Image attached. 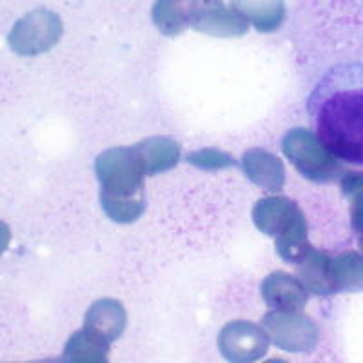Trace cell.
I'll list each match as a JSON object with an SVG mask.
<instances>
[{
  "label": "cell",
  "mask_w": 363,
  "mask_h": 363,
  "mask_svg": "<svg viewBox=\"0 0 363 363\" xmlns=\"http://www.w3.org/2000/svg\"><path fill=\"white\" fill-rule=\"evenodd\" d=\"M262 327L285 352H309L318 343V325L303 311H269L262 318Z\"/></svg>",
  "instance_id": "obj_6"
},
{
  "label": "cell",
  "mask_w": 363,
  "mask_h": 363,
  "mask_svg": "<svg viewBox=\"0 0 363 363\" xmlns=\"http://www.w3.org/2000/svg\"><path fill=\"white\" fill-rule=\"evenodd\" d=\"M26 363H62V359H58V358H44V359H35V362H26Z\"/></svg>",
  "instance_id": "obj_20"
},
{
  "label": "cell",
  "mask_w": 363,
  "mask_h": 363,
  "mask_svg": "<svg viewBox=\"0 0 363 363\" xmlns=\"http://www.w3.org/2000/svg\"><path fill=\"white\" fill-rule=\"evenodd\" d=\"M191 28L216 38L244 37L249 24L223 0H194Z\"/></svg>",
  "instance_id": "obj_8"
},
{
  "label": "cell",
  "mask_w": 363,
  "mask_h": 363,
  "mask_svg": "<svg viewBox=\"0 0 363 363\" xmlns=\"http://www.w3.org/2000/svg\"><path fill=\"white\" fill-rule=\"evenodd\" d=\"M194 0H155L151 18L165 37H177L191 28Z\"/></svg>",
  "instance_id": "obj_14"
},
{
  "label": "cell",
  "mask_w": 363,
  "mask_h": 363,
  "mask_svg": "<svg viewBox=\"0 0 363 363\" xmlns=\"http://www.w3.org/2000/svg\"><path fill=\"white\" fill-rule=\"evenodd\" d=\"M269 335L258 323L235 320L218 333V351L231 363H255L269 351Z\"/></svg>",
  "instance_id": "obj_7"
},
{
  "label": "cell",
  "mask_w": 363,
  "mask_h": 363,
  "mask_svg": "<svg viewBox=\"0 0 363 363\" xmlns=\"http://www.w3.org/2000/svg\"><path fill=\"white\" fill-rule=\"evenodd\" d=\"M109 343L102 342L82 327L67 340L62 363H109Z\"/></svg>",
  "instance_id": "obj_16"
},
{
  "label": "cell",
  "mask_w": 363,
  "mask_h": 363,
  "mask_svg": "<svg viewBox=\"0 0 363 363\" xmlns=\"http://www.w3.org/2000/svg\"><path fill=\"white\" fill-rule=\"evenodd\" d=\"M318 138L338 160L363 165V66L330 71L309 100Z\"/></svg>",
  "instance_id": "obj_1"
},
{
  "label": "cell",
  "mask_w": 363,
  "mask_h": 363,
  "mask_svg": "<svg viewBox=\"0 0 363 363\" xmlns=\"http://www.w3.org/2000/svg\"><path fill=\"white\" fill-rule=\"evenodd\" d=\"M100 206L109 220L129 225L145 211V171L135 145L106 149L95 160Z\"/></svg>",
  "instance_id": "obj_2"
},
{
  "label": "cell",
  "mask_w": 363,
  "mask_h": 363,
  "mask_svg": "<svg viewBox=\"0 0 363 363\" xmlns=\"http://www.w3.org/2000/svg\"><path fill=\"white\" fill-rule=\"evenodd\" d=\"M9 242H11V229L8 223L0 220V255H4L6 249L9 247Z\"/></svg>",
  "instance_id": "obj_19"
},
{
  "label": "cell",
  "mask_w": 363,
  "mask_h": 363,
  "mask_svg": "<svg viewBox=\"0 0 363 363\" xmlns=\"http://www.w3.org/2000/svg\"><path fill=\"white\" fill-rule=\"evenodd\" d=\"M125 325H128L125 307L115 298H100L95 303H91L84 318V329L109 345L124 335Z\"/></svg>",
  "instance_id": "obj_10"
},
{
  "label": "cell",
  "mask_w": 363,
  "mask_h": 363,
  "mask_svg": "<svg viewBox=\"0 0 363 363\" xmlns=\"http://www.w3.org/2000/svg\"><path fill=\"white\" fill-rule=\"evenodd\" d=\"M342 191L351 202L352 231L363 249V173H347L342 178Z\"/></svg>",
  "instance_id": "obj_17"
},
{
  "label": "cell",
  "mask_w": 363,
  "mask_h": 363,
  "mask_svg": "<svg viewBox=\"0 0 363 363\" xmlns=\"http://www.w3.org/2000/svg\"><path fill=\"white\" fill-rule=\"evenodd\" d=\"M264 363H289V362H285V359L281 358H271V359H265Z\"/></svg>",
  "instance_id": "obj_21"
},
{
  "label": "cell",
  "mask_w": 363,
  "mask_h": 363,
  "mask_svg": "<svg viewBox=\"0 0 363 363\" xmlns=\"http://www.w3.org/2000/svg\"><path fill=\"white\" fill-rule=\"evenodd\" d=\"M256 229L274 238V249L281 260L298 265L311 252L306 215L287 196L272 194L260 199L252 207Z\"/></svg>",
  "instance_id": "obj_3"
},
{
  "label": "cell",
  "mask_w": 363,
  "mask_h": 363,
  "mask_svg": "<svg viewBox=\"0 0 363 363\" xmlns=\"http://www.w3.org/2000/svg\"><path fill=\"white\" fill-rule=\"evenodd\" d=\"M281 153L294 165V169L309 182L325 184L340 174V162L314 131L293 128L281 138Z\"/></svg>",
  "instance_id": "obj_4"
},
{
  "label": "cell",
  "mask_w": 363,
  "mask_h": 363,
  "mask_svg": "<svg viewBox=\"0 0 363 363\" xmlns=\"http://www.w3.org/2000/svg\"><path fill=\"white\" fill-rule=\"evenodd\" d=\"M62 33V18L55 11L38 8L15 22L8 35V44L21 57H37L53 50Z\"/></svg>",
  "instance_id": "obj_5"
},
{
  "label": "cell",
  "mask_w": 363,
  "mask_h": 363,
  "mask_svg": "<svg viewBox=\"0 0 363 363\" xmlns=\"http://www.w3.org/2000/svg\"><path fill=\"white\" fill-rule=\"evenodd\" d=\"M262 300L271 311H303L309 301V291L300 278L285 271H274L264 278Z\"/></svg>",
  "instance_id": "obj_9"
},
{
  "label": "cell",
  "mask_w": 363,
  "mask_h": 363,
  "mask_svg": "<svg viewBox=\"0 0 363 363\" xmlns=\"http://www.w3.org/2000/svg\"><path fill=\"white\" fill-rule=\"evenodd\" d=\"M242 171L245 177L258 186L260 189L280 193L285 186V167L280 157L269 153L265 149H249L245 151L242 160Z\"/></svg>",
  "instance_id": "obj_11"
},
{
  "label": "cell",
  "mask_w": 363,
  "mask_h": 363,
  "mask_svg": "<svg viewBox=\"0 0 363 363\" xmlns=\"http://www.w3.org/2000/svg\"><path fill=\"white\" fill-rule=\"evenodd\" d=\"M231 8L260 33L280 29L287 15L285 0H231Z\"/></svg>",
  "instance_id": "obj_13"
},
{
  "label": "cell",
  "mask_w": 363,
  "mask_h": 363,
  "mask_svg": "<svg viewBox=\"0 0 363 363\" xmlns=\"http://www.w3.org/2000/svg\"><path fill=\"white\" fill-rule=\"evenodd\" d=\"M136 153L144 165L145 177L174 169L182 158V147L171 136H153L135 144Z\"/></svg>",
  "instance_id": "obj_12"
},
{
  "label": "cell",
  "mask_w": 363,
  "mask_h": 363,
  "mask_svg": "<svg viewBox=\"0 0 363 363\" xmlns=\"http://www.w3.org/2000/svg\"><path fill=\"white\" fill-rule=\"evenodd\" d=\"M186 160L189 162L193 167L202 171L231 169V167H236V165H238V160H236L233 155L225 153V151H220V149L215 147L199 149V151L187 155Z\"/></svg>",
  "instance_id": "obj_18"
},
{
  "label": "cell",
  "mask_w": 363,
  "mask_h": 363,
  "mask_svg": "<svg viewBox=\"0 0 363 363\" xmlns=\"http://www.w3.org/2000/svg\"><path fill=\"white\" fill-rule=\"evenodd\" d=\"M330 294L363 289V255L343 252L329 256Z\"/></svg>",
  "instance_id": "obj_15"
}]
</instances>
